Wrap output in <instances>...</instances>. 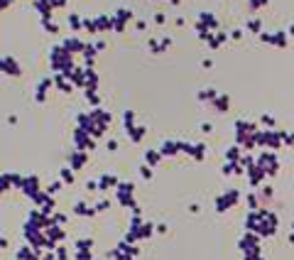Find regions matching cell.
Instances as JSON below:
<instances>
[{"label":"cell","instance_id":"cell-1","mask_svg":"<svg viewBox=\"0 0 294 260\" xmlns=\"http://www.w3.org/2000/svg\"><path fill=\"white\" fill-rule=\"evenodd\" d=\"M5 243H7V241H5V238H2V236H0V246H5Z\"/></svg>","mask_w":294,"mask_h":260}]
</instances>
